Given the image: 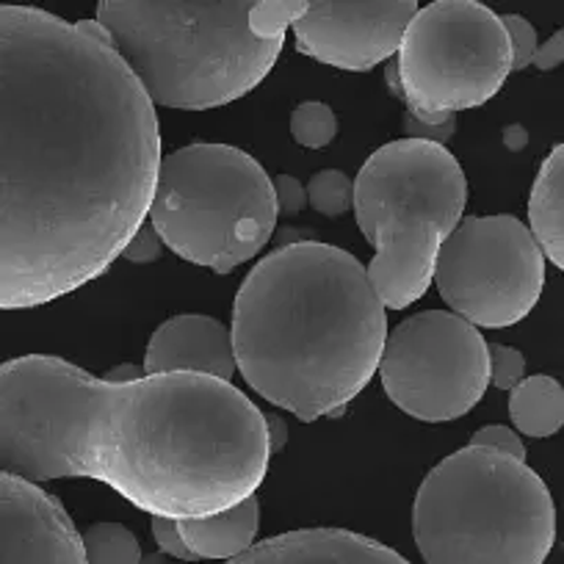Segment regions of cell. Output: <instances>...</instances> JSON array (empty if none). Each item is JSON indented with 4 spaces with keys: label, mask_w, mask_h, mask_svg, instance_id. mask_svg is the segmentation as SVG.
Segmentation results:
<instances>
[{
    "label": "cell",
    "mask_w": 564,
    "mask_h": 564,
    "mask_svg": "<svg viewBox=\"0 0 564 564\" xmlns=\"http://www.w3.org/2000/svg\"><path fill=\"white\" fill-rule=\"evenodd\" d=\"M0 307L73 294L124 252L161 177L155 102L97 20L0 9Z\"/></svg>",
    "instance_id": "obj_1"
},
{
    "label": "cell",
    "mask_w": 564,
    "mask_h": 564,
    "mask_svg": "<svg viewBox=\"0 0 564 564\" xmlns=\"http://www.w3.org/2000/svg\"><path fill=\"white\" fill-rule=\"evenodd\" d=\"M269 457L265 412L232 382L113 384L51 355L0 368V463L34 485L97 479L153 518L197 520L252 498Z\"/></svg>",
    "instance_id": "obj_2"
},
{
    "label": "cell",
    "mask_w": 564,
    "mask_h": 564,
    "mask_svg": "<svg viewBox=\"0 0 564 564\" xmlns=\"http://www.w3.org/2000/svg\"><path fill=\"white\" fill-rule=\"evenodd\" d=\"M230 333L238 371L254 393L313 423L366 390L382 366L388 318L355 254L305 241L249 271Z\"/></svg>",
    "instance_id": "obj_3"
},
{
    "label": "cell",
    "mask_w": 564,
    "mask_h": 564,
    "mask_svg": "<svg viewBox=\"0 0 564 564\" xmlns=\"http://www.w3.org/2000/svg\"><path fill=\"white\" fill-rule=\"evenodd\" d=\"M305 0H102L97 23L155 106L208 111L274 69Z\"/></svg>",
    "instance_id": "obj_4"
},
{
    "label": "cell",
    "mask_w": 564,
    "mask_h": 564,
    "mask_svg": "<svg viewBox=\"0 0 564 564\" xmlns=\"http://www.w3.org/2000/svg\"><path fill=\"white\" fill-rule=\"evenodd\" d=\"M412 536L426 564H545L556 507L529 465L468 446L421 481Z\"/></svg>",
    "instance_id": "obj_5"
},
{
    "label": "cell",
    "mask_w": 564,
    "mask_h": 564,
    "mask_svg": "<svg viewBox=\"0 0 564 564\" xmlns=\"http://www.w3.org/2000/svg\"><path fill=\"white\" fill-rule=\"evenodd\" d=\"M468 183L443 144L390 141L362 164L355 214L373 247L368 280L388 311H404L435 280L437 254L463 225Z\"/></svg>",
    "instance_id": "obj_6"
},
{
    "label": "cell",
    "mask_w": 564,
    "mask_h": 564,
    "mask_svg": "<svg viewBox=\"0 0 564 564\" xmlns=\"http://www.w3.org/2000/svg\"><path fill=\"white\" fill-rule=\"evenodd\" d=\"M274 181L243 150L197 141L164 159L150 225L177 258L230 274L274 238Z\"/></svg>",
    "instance_id": "obj_7"
},
{
    "label": "cell",
    "mask_w": 564,
    "mask_h": 564,
    "mask_svg": "<svg viewBox=\"0 0 564 564\" xmlns=\"http://www.w3.org/2000/svg\"><path fill=\"white\" fill-rule=\"evenodd\" d=\"M395 69L412 117L441 124L501 91L512 42L501 14L479 0H435L406 29Z\"/></svg>",
    "instance_id": "obj_8"
},
{
    "label": "cell",
    "mask_w": 564,
    "mask_h": 564,
    "mask_svg": "<svg viewBox=\"0 0 564 564\" xmlns=\"http://www.w3.org/2000/svg\"><path fill=\"white\" fill-rule=\"evenodd\" d=\"M437 291L474 327L523 322L545 289V252L518 216H468L437 254Z\"/></svg>",
    "instance_id": "obj_9"
},
{
    "label": "cell",
    "mask_w": 564,
    "mask_h": 564,
    "mask_svg": "<svg viewBox=\"0 0 564 564\" xmlns=\"http://www.w3.org/2000/svg\"><path fill=\"white\" fill-rule=\"evenodd\" d=\"M379 373L401 412L426 423L457 421L487 393L490 346L457 313L426 311L388 335Z\"/></svg>",
    "instance_id": "obj_10"
},
{
    "label": "cell",
    "mask_w": 564,
    "mask_h": 564,
    "mask_svg": "<svg viewBox=\"0 0 564 564\" xmlns=\"http://www.w3.org/2000/svg\"><path fill=\"white\" fill-rule=\"evenodd\" d=\"M417 12L415 0H311L291 34L307 58L366 73L399 56Z\"/></svg>",
    "instance_id": "obj_11"
},
{
    "label": "cell",
    "mask_w": 564,
    "mask_h": 564,
    "mask_svg": "<svg viewBox=\"0 0 564 564\" xmlns=\"http://www.w3.org/2000/svg\"><path fill=\"white\" fill-rule=\"evenodd\" d=\"M0 564H89L67 509L23 476H0Z\"/></svg>",
    "instance_id": "obj_12"
},
{
    "label": "cell",
    "mask_w": 564,
    "mask_h": 564,
    "mask_svg": "<svg viewBox=\"0 0 564 564\" xmlns=\"http://www.w3.org/2000/svg\"><path fill=\"white\" fill-rule=\"evenodd\" d=\"M144 373H203L232 382L238 371L232 333L210 316H175L153 333Z\"/></svg>",
    "instance_id": "obj_13"
},
{
    "label": "cell",
    "mask_w": 564,
    "mask_h": 564,
    "mask_svg": "<svg viewBox=\"0 0 564 564\" xmlns=\"http://www.w3.org/2000/svg\"><path fill=\"white\" fill-rule=\"evenodd\" d=\"M227 564H410L399 551L346 529H300L258 542Z\"/></svg>",
    "instance_id": "obj_14"
},
{
    "label": "cell",
    "mask_w": 564,
    "mask_h": 564,
    "mask_svg": "<svg viewBox=\"0 0 564 564\" xmlns=\"http://www.w3.org/2000/svg\"><path fill=\"white\" fill-rule=\"evenodd\" d=\"M260 507L258 498H247L230 512L214 514V518L197 520H177L183 542L197 558H214V562H232L252 551L258 542Z\"/></svg>",
    "instance_id": "obj_15"
},
{
    "label": "cell",
    "mask_w": 564,
    "mask_h": 564,
    "mask_svg": "<svg viewBox=\"0 0 564 564\" xmlns=\"http://www.w3.org/2000/svg\"><path fill=\"white\" fill-rule=\"evenodd\" d=\"M529 230L556 269L564 271V141L547 153L529 197Z\"/></svg>",
    "instance_id": "obj_16"
},
{
    "label": "cell",
    "mask_w": 564,
    "mask_h": 564,
    "mask_svg": "<svg viewBox=\"0 0 564 564\" xmlns=\"http://www.w3.org/2000/svg\"><path fill=\"white\" fill-rule=\"evenodd\" d=\"M509 415L520 435L551 437L564 426V388L553 377H525L509 390Z\"/></svg>",
    "instance_id": "obj_17"
},
{
    "label": "cell",
    "mask_w": 564,
    "mask_h": 564,
    "mask_svg": "<svg viewBox=\"0 0 564 564\" xmlns=\"http://www.w3.org/2000/svg\"><path fill=\"white\" fill-rule=\"evenodd\" d=\"M86 562L89 564H141L139 540L122 523H95L84 531Z\"/></svg>",
    "instance_id": "obj_18"
},
{
    "label": "cell",
    "mask_w": 564,
    "mask_h": 564,
    "mask_svg": "<svg viewBox=\"0 0 564 564\" xmlns=\"http://www.w3.org/2000/svg\"><path fill=\"white\" fill-rule=\"evenodd\" d=\"M291 135L307 150L329 148L338 135V117L327 102H302L291 113Z\"/></svg>",
    "instance_id": "obj_19"
},
{
    "label": "cell",
    "mask_w": 564,
    "mask_h": 564,
    "mask_svg": "<svg viewBox=\"0 0 564 564\" xmlns=\"http://www.w3.org/2000/svg\"><path fill=\"white\" fill-rule=\"evenodd\" d=\"M307 197L311 208L324 216H344L346 210L355 208V183L338 170H324L311 177L307 183Z\"/></svg>",
    "instance_id": "obj_20"
},
{
    "label": "cell",
    "mask_w": 564,
    "mask_h": 564,
    "mask_svg": "<svg viewBox=\"0 0 564 564\" xmlns=\"http://www.w3.org/2000/svg\"><path fill=\"white\" fill-rule=\"evenodd\" d=\"M501 20L509 34V42H512V73H520V69L531 67L536 51H540V45H536V31L520 14H501Z\"/></svg>",
    "instance_id": "obj_21"
},
{
    "label": "cell",
    "mask_w": 564,
    "mask_h": 564,
    "mask_svg": "<svg viewBox=\"0 0 564 564\" xmlns=\"http://www.w3.org/2000/svg\"><path fill=\"white\" fill-rule=\"evenodd\" d=\"M525 357L512 346L492 344L490 346V384L498 390H512L523 382Z\"/></svg>",
    "instance_id": "obj_22"
},
{
    "label": "cell",
    "mask_w": 564,
    "mask_h": 564,
    "mask_svg": "<svg viewBox=\"0 0 564 564\" xmlns=\"http://www.w3.org/2000/svg\"><path fill=\"white\" fill-rule=\"evenodd\" d=\"M470 446L492 448V452H501V454H507V457H514V459H520V463H525L523 441H520L518 432L509 430V426H485V430L476 432L474 441H470Z\"/></svg>",
    "instance_id": "obj_23"
},
{
    "label": "cell",
    "mask_w": 564,
    "mask_h": 564,
    "mask_svg": "<svg viewBox=\"0 0 564 564\" xmlns=\"http://www.w3.org/2000/svg\"><path fill=\"white\" fill-rule=\"evenodd\" d=\"M153 536H155V545H159V551L164 553V556L183 558V562H197V556H194V553L188 551L186 542H183L177 520L153 518Z\"/></svg>",
    "instance_id": "obj_24"
},
{
    "label": "cell",
    "mask_w": 564,
    "mask_h": 564,
    "mask_svg": "<svg viewBox=\"0 0 564 564\" xmlns=\"http://www.w3.org/2000/svg\"><path fill=\"white\" fill-rule=\"evenodd\" d=\"M164 247L166 243L161 241V236L155 232V227L144 225L133 238H130V243L124 247L122 258L130 260V263H153V260H159L161 254H164Z\"/></svg>",
    "instance_id": "obj_25"
},
{
    "label": "cell",
    "mask_w": 564,
    "mask_h": 564,
    "mask_svg": "<svg viewBox=\"0 0 564 564\" xmlns=\"http://www.w3.org/2000/svg\"><path fill=\"white\" fill-rule=\"evenodd\" d=\"M274 192H276V205H280V214H285V216L300 214V210H305L307 205H311L307 186H302V183L291 175H276Z\"/></svg>",
    "instance_id": "obj_26"
},
{
    "label": "cell",
    "mask_w": 564,
    "mask_h": 564,
    "mask_svg": "<svg viewBox=\"0 0 564 564\" xmlns=\"http://www.w3.org/2000/svg\"><path fill=\"white\" fill-rule=\"evenodd\" d=\"M404 128H406V139H421V141H435V144H443L446 139H452V133L457 130V117L446 119L441 124H430V122H421L410 113L404 119Z\"/></svg>",
    "instance_id": "obj_27"
},
{
    "label": "cell",
    "mask_w": 564,
    "mask_h": 564,
    "mask_svg": "<svg viewBox=\"0 0 564 564\" xmlns=\"http://www.w3.org/2000/svg\"><path fill=\"white\" fill-rule=\"evenodd\" d=\"M558 64H564V29L556 31L545 45H540L531 67H536L540 73H551V69H556Z\"/></svg>",
    "instance_id": "obj_28"
},
{
    "label": "cell",
    "mask_w": 564,
    "mask_h": 564,
    "mask_svg": "<svg viewBox=\"0 0 564 564\" xmlns=\"http://www.w3.org/2000/svg\"><path fill=\"white\" fill-rule=\"evenodd\" d=\"M265 430H269L271 454H280L285 443H289V423L282 421L276 412H265Z\"/></svg>",
    "instance_id": "obj_29"
},
{
    "label": "cell",
    "mask_w": 564,
    "mask_h": 564,
    "mask_svg": "<svg viewBox=\"0 0 564 564\" xmlns=\"http://www.w3.org/2000/svg\"><path fill=\"white\" fill-rule=\"evenodd\" d=\"M144 377H148V373H144V366H139V362H119V366L111 368L102 379L113 384H130V382H139V379Z\"/></svg>",
    "instance_id": "obj_30"
},
{
    "label": "cell",
    "mask_w": 564,
    "mask_h": 564,
    "mask_svg": "<svg viewBox=\"0 0 564 564\" xmlns=\"http://www.w3.org/2000/svg\"><path fill=\"white\" fill-rule=\"evenodd\" d=\"M305 241H313L311 232L307 230H294V227H282L280 232H276V243L282 247H294V243H305Z\"/></svg>",
    "instance_id": "obj_31"
},
{
    "label": "cell",
    "mask_w": 564,
    "mask_h": 564,
    "mask_svg": "<svg viewBox=\"0 0 564 564\" xmlns=\"http://www.w3.org/2000/svg\"><path fill=\"white\" fill-rule=\"evenodd\" d=\"M503 141H507L509 150H523L529 135H525V130L518 128V124H509V128L503 130Z\"/></svg>",
    "instance_id": "obj_32"
},
{
    "label": "cell",
    "mask_w": 564,
    "mask_h": 564,
    "mask_svg": "<svg viewBox=\"0 0 564 564\" xmlns=\"http://www.w3.org/2000/svg\"><path fill=\"white\" fill-rule=\"evenodd\" d=\"M141 564H166V556L164 553H148V556L141 558Z\"/></svg>",
    "instance_id": "obj_33"
}]
</instances>
